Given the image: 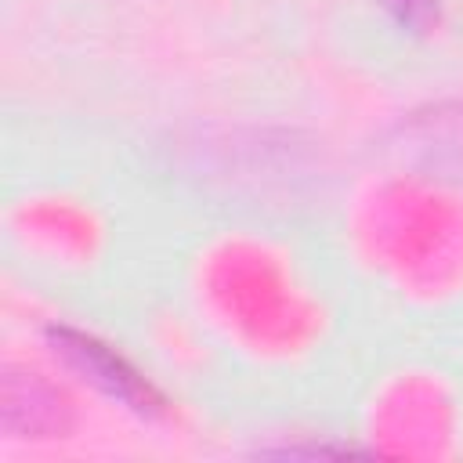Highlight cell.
<instances>
[{
    "instance_id": "1",
    "label": "cell",
    "mask_w": 463,
    "mask_h": 463,
    "mask_svg": "<svg viewBox=\"0 0 463 463\" xmlns=\"http://www.w3.org/2000/svg\"><path fill=\"white\" fill-rule=\"evenodd\" d=\"M47 336H51V344H54V354H61L72 369L83 373V380H90V383L101 387L105 394L127 402V405L137 409V412H159V409H163L159 394H156L116 351H109V347L98 344L94 336H83V333L65 329V326H61V329H51Z\"/></svg>"
},
{
    "instance_id": "2",
    "label": "cell",
    "mask_w": 463,
    "mask_h": 463,
    "mask_svg": "<svg viewBox=\"0 0 463 463\" xmlns=\"http://www.w3.org/2000/svg\"><path fill=\"white\" fill-rule=\"evenodd\" d=\"M4 423L7 430H65V402L36 376H7L4 380Z\"/></svg>"
},
{
    "instance_id": "3",
    "label": "cell",
    "mask_w": 463,
    "mask_h": 463,
    "mask_svg": "<svg viewBox=\"0 0 463 463\" xmlns=\"http://www.w3.org/2000/svg\"><path fill=\"white\" fill-rule=\"evenodd\" d=\"M398 25L412 33H427L438 22V0H383Z\"/></svg>"
}]
</instances>
